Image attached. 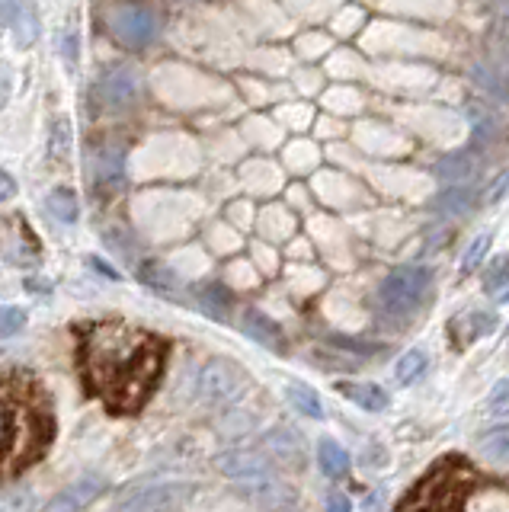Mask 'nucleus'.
I'll list each match as a JSON object with an SVG mask.
<instances>
[{"label":"nucleus","instance_id":"13d9d810","mask_svg":"<svg viewBox=\"0 0 509 512\" xmlns=\"http://www.w3.org/2000/svg\"><path fill=\"white\" fill-rule=\"evenodd\" d=\"M13 196H17V180L7 170H0V202H10Z\"/></svg>","mask_w":509,"mask_h":512},{"label":"nucleus","instance_id":"603ef678","mask_svg":"<svg viewBox=\"0 0 509 512\" xmlns=\"http://www.w3.org/2000/svg\"><path fill=\"white\" fill-rule=\"evenodd\" d=\"M285 256H289V260L292 263H311L314 260V244H311V240H292V244H289V253H285Z\"/></svg>","mask_w":509,"mask_h":512},{"label":"nucleus","instance_id":"f3484780","mask_svg":"<svg viewBox=\"0 0 509 512\" xmlns=\"http://www.w3.org/2000/svg\"><path fill=\"white\" fill-rule=\"evenodd\" d=\"M263 445L269 458L285 461L289 468H301L305 464V445H301V436L292 426H273L263 436Z\"/></svg>","mask_w":509,"mask_h":512},{"label":"nucleus","instance_id":"79ce46f5","mask_svg":"<svg viewBox=\"0 0 509 512\" xmlns=\"http://www.w3.org/2000/svg\"><path fill=\"white\" fill-rule=\"evenodd\" d=\"M209 247L215 253H237L241 250V234H237V228H231V224H215L209 231Z\"/></svg>","mask_w":509,"mask_h":512},{"label":"nucleus","instance_id":"052dcab7","mask_svg":"<svg viewBox=\"0 0 509 512\" xmlns=\"http://www.w3.org/2000/svg\"><path fill=\"white\" fill-rule=\"evenodd\" d=\"M7 100H10V68L0 61V109L7 106Z\"/></svg>","mask_w":509,"mask_h":512},{"label":"nucleus","instance_id":"bf43d9fd","mask_svg":"<svg viewBox=\"0 0 509 512\" xmlns=\"http://www.w3.org/2000/svg\"><path fill=\"white\" fill-rule=\"evenodd\" d=\"M506 186H509V173H500L497 180H493V186L487 189V196H484V199H487L490 205H493V202H500V196L506 192Z\"/></svg>","mask_w":509,"mask_h":512},{"label":"nucleus","instance_id":"0eeeda50","mask_svg":"<svg viewBox=\"0 0 509 512\" xmlns=\"http://www.w3.org/2000/svg\"><path fill=\"white\" fill-rule=\"evenodd\" d=\"M244 391H247V378L241 375V368L221 359L205 362L196 378V394L205 407H228L234 400H241Z\"/></svg>","mask_w":509,"mask_h":512},{"label":"nucleus","instance_id":"a878e982","mask_svg":"<svg viewBox=\"0 0 509 512\" xmlns=\"http://www.w3.org/2000/svg\"><path fill=\"white\" fill-rule=\"evenodd\" d=\"M477 452L487 461L509 464V426H490L477 436Z\"/></svg>","mask_w":509,"mask_h":512},{"label":"nucleus","instance_id":"9d476101","mask_svg":"<svg viewBox=\"0 0 509 512\" xmlns=\"http://www.w3.org/2000/svg\"><path fill=\"white\" fill-rule=\"evenodd\" d=\"M87 167H90V180L97 189L103 192H116L125 186V154L122 148H113V144H100L93 148L87 157Z\"/></svg>","mask_w":509,"mask_h":512},{"label":"nucleus","instance_id":"5fc2aeb1","mask_svg":"<svg viewBox=\"0 0 509 512\" xmlns=\"http://www.w3.org/2000/svg\"><path fill=\"white\" fill-rule=\"evenodd\" d=\"M295 84L301 87V93H321L324 96V80H321V74H317V71H301L295 77Z\"/></svg>","mask_w":509,"mask_h":512},{"label":"nucleus","instance_id":"4468645a","mask_svg":"<svg viewBox=\"0 0 509 512\" xmlns=\"http://www.w3.org/2000/svg\"><path fill=\"white\" fill-rule=\"evenodd\" d=\"M356 138H359V148H365L369 154H385V157H401L410 148V141L397 132V128H388L381 122H365L356 132Z\"/></svg>","mask_w":509,"mask_h":512},{"label":"nucleus","instance_id":"2eb2a0df","mask_svg":"<svg viewBox=\"0 0 509 512\" xmlns=\"http://www.w3.org/2000/svg\"><path fill=\"white\" fill-rule=\"evenodd\" d=\"M103 490H106V480L97 474H87L81 480H74L71 487L61 490L45 512H81L84 506H90L93 500H97Z\"/></svg>","mask_w":509,"mask_h":512},{"label":"nucleus","instance_id":"f03ea898","mask_svg":"<svg viewBox=\"0 0 509 512\" xmlns=\"http://www.w3.org/2000/svg\"><path fill=\"white\" fill-rule=\"evenodd\" d=\"M474 487V468L452 455L436 464L417 484V490L407 493V500L397 506V512H465V500Z\"/></svg>","mask_w":509,"mask_h":512},{"label":"nucleus","instance_id":"cd10ccee","mask_svg":"<svg viewBox=\"0 0 509 512\" xmlns=\"http://www.w3.org/2000/svg\"><path fill=\"white\" fill-rule=\"evenodd\" d=\"M471 202H474V186L468 183V186H449L445 192H439L433 199V208L445 218H455V215H465Z\"/></svg>","mask_w":509,"mask_h":512},{"label":"nucleus","instance_id":"37998d69","mask_svg":"<svg viewBox=\"0 0 509 512\" xmlns=\"http://www.w3.org/2000/svg\"><path fill=\"white\" fill-rule=\"evenodd\" d=\"M260 269L253 266V263H247V260H234L231 266H228V282L234 285V288H257L260 285Z\"/></svg>","mask_w":509,"mask_h":512},{"label":"nucleus","instance_id":"1a4fd4ad","mask_svg":"<svg viewBox=\"0 0 509 512\" xmlns=\"http://www.w3.org/2000/svg\"><path fill=\"white\" fill-rule=\"evenodd\" d=\"M311 192L327 208H349L362 202V183L340 170H317L311 180Z\"/></svg>","mask_w":509,"mask_h":512},{"label":"nucleus","instance_id":"dca6fc26","mask_svg":"<svg viewBox=\"0 0 509 512\" xmlns=\"http://www.w3.org/2000/svg\"><path fill=\"white\" fill-rule=\"evenodd\" d=\"M241 180L253 196H276L279 189H285V170L266 157H253L241 167Z\"/></svg>","mask_w":509,"mask_h":512},{"label":"nucleus","instance_id":"0e129e2a","mask_svg":"<svg viewBox=\"0 0 509 512\" xmlns=\"http://www.w3.org/2000/svg\"><path fill=\"white\" fill-rule=\"evenodd\" d=\"M93 269H97V272H103V276H106V279H116V272H113V269H109L106 263H100V260H93Z\"/></svg>","mask_w":509,"mask_h":512},{"label":"nucleus","instance_id":"423d86ee","mask_svg":"<svg viewBox=\"0 0 509 512\" xmlns=\"http://www.w3.org/2000/svg\"><path fill=\"white\" fill-rule=\"evenodd\" d=\"M103 13L113 39L125 48H148L161 32V13L148 4H113Z\"/></svg>","mask_w":509,"mask_h":512},{"label":"nucleus","instance_id":"c03bdc74","mask_svg":"<svg viewBox=\"0 0 509 512\" xmlns=\"http://www.w3.org/2000/svg\"><path fill=\"white\" fill-rule=\"evenodd\" d=\"M257 212L260 208H253L250 199H237L228 205V221L234 224L237 231H244V228H257Z\"/></svg>","mask_w":509,"mask_h":512},{"label":"nucleus","instance_id":"6e6d98bb","mask_svg":"<svg viewBox=\"0 0 509 512\" xmlns=\"http://www.w3.org/2000/svg\"><path fill=\"white\" fill-rule=\"evenodd\" d=\"M77 45H81V42H77V29H68L65 42H61V55H65V61L71 64V68L77 64V55H81V52H77Z\"/></svg>","mask_w":509,"mask_h":512},{"label":"nucleus","instance_id":"5701e85b","mask_svg":"<svg viewBox=\"0 0 509 512\" xmlns=\"http://www.w3.org/2000/svg\"><path fill=\"white\" fill-rule=\"evenodd\" d=\"M474 173V157L468 151H452V154H442L436 164H433V176L442 183H455V186H465V180Z\"/></svg>","mask_w":509,"mask_h":512},{"label":"nucleus","instance_id":"9b49d317","mask_svg":"<svg viewBox=\"0 0 509 512\" xmlns=\"http://www.w3.org/2000/svg\"><path fill=\"white\" fill-rule=\"evenodd\" d=\"M189 496V484H151L135 490L122 506L129 512H170Z\"/></svg>","mask_w":509,"mask_h":512},{"label":"nucleus","instance_id":"c9c22d12","mask_svg":"<svg viewBox=\"0 0 509 512\" xmlns=\"http://www.w3.org/2000/svg\"><path fill=\"white\" fill-rule=\"evenodd\" d=\"M49 212L61 221V224H74L77 215H81V205H77V196L71 189H55L49 196Z\"/></svg>","mask_w":509,"mask_h":512},{"label":"nucleus","instance_id":"72a5a7b5","mask_svg":"<svg viewBox=\"0 0 509 512\" xmlns=\"http://www.w3.org/2000/svg\"><path fill=\"white\" fill-rule=\"evenodd\" d=\"M285 282H289V288H295L298 295H311V292H317V288L324 285V272L311 269V263H292Z\"/></svg>","mask_w":509,"mask_h":512},{"label":"nucleus","instance_id":"aec40b11","mask_svg":"<svg viewBox=\"0 0 509 512\" xmlns=\"http://www.w3.org/2000/svg\"><path fill=\"white\" fill-rule=\"evenodd\" d=\"M321 164V148L311 138H292L282 148V170L292 176H308Z\"/></svg>","mask_w":509,"mask_h":512},{"label":"nucleus","instance_id":"4c0bfd02","mask_svg":"<svg viewBox=\"0 0 509 512\" xmlns=\"http://www.w3.org/2000/svg\"><path fill=\"white\" fill-rule=\"evenodd\" d=\"M103 240H106V247L113 250L116 256H122L125 263H135L138 247H135V237L125 231V228H106L103 231Z\"/></svg>","mask_w":509,"mask_h":512},{"label":"nucleus","instance_id":"de8ad7c7","mask_svg":"<svg viewBox=\"0 0 509 512\" xmlns=\"http://www.w3.org/2000/svg\"><path fill=\"white\" fill-rule=\"evenodd\" d=\"M49 151H52V157H68V151H71V135H68V122L65 119H58L55 125H52V135H49Z\"/></svg>","mask_w":509,"mask_h":512},{"label":"nucleus","instance_id":"4d7b16f0","mask_svg":"<svg viewBox=\"0 0 509 512\" xmlns=\"http://www.w3.org/2000/svg\"><path fill=\"white\" fill-rule=\"evenodd\" d=\"M327 512H353V503H349V496H346V493L330 490V493H327Z\"/></svg>","mask_w":509,"mask_h":512},{"label":"nucleus","instance_id":"ddd939ff","mask_svg":"<svg viewBox=\"0 0 509 512\" xmlns=\"http://www.w3.org/2000/svg\"><path fill=\"white\" fill-rule=\"evenodd\" d=\"M0 253H4V260L13 266H36L39 263V247H36V240L29 237L23 221L4 224V231H0Z\"/></svg>","mask_w":509,"mask_h":512},{"label":"nucleus","instance_id":"20e7f679","mask_svg":"<svg viewBox=\"0 0 509 512\" xmlns=\"http://www.w3.org/2000/svg\"><path fill=\"white\" fill-rule=\"evenodd\" d=\"M218 471L225 474L234 484H241L250 490L260 503H276L282 496V487L273 474V464L263 452H253V448H231V452L218 455Z\"/></svg>","mask_w":509,"mask_h":512},{"label":"nucleus","instance_id":"f704fd0d","mask_svg":"<svg viewBox=\"0 0 509 512\" xmlns=\"http://www.w3.org/2000/svg\"><path fill=\"white\" fill-rule=\"evenodd\" d=\"M141 282L157 288V292H177L180 276L173 269H167L164 263H145L141 266Z\"/></svg>","mask_w":509,"mask_h":512},{"label":"nucleus","instance_id":"f257e3e1","mask_svg":"<svg viewBox=\"0 0 509 512\" xmlns=\"http://www.w3.org/2000/svg\"><path fill=\"white\" fill-rule=\"evenodd\" d=\"M161 362V340L138 327L97 324L81 336L84 378L113 410H135L145 404L161 375Z\"/></svg>","mask_w":509,"mask_h":512},{"label":"nucleus","instance_id":"3c124183","mask_svg":"<svg viewBox=\"0 0 509 512\" xmlns=\"http://www.w3.org/2000/svg\"><path fill=\"white\" fill-rule=\"evenodd\" d=\"M474 80H477V84H481L487 93H493V96H497V100H503V96H506V84H503V80H500V74H493V71H484V68H474Z\"/></svg>","mask_w":509,"mask_h":512},{"label":"nucleus","instance_id":"473e14b6","mask_svg":"<svg viewBox=\"0 0 509 512\" xmlns=\"http://www.w3.org/2000/svg\"><path fill=\"white\" fill-rule=\"evenodd\" d=\"M333 48V39L321 29H311V32H301L295 39V55L305 58V61H317V58H327Z\"/></svg>","mask_w":509,"mask_h":512},{"label":"nucleus","instance_id":"69168bd1","mask_svg":"<svg viewBox=\"0 0 509 512\" xmlns=\"http://www.w3.org/2000/svg\"><path fill=\"white\" fill-rule=\"evenodd\" d=\"M113 512H129V509H125V506H119V509H113Z\"/></svg>","mask_w":509,"mask_h":512},{"label":"nucleus","instance_id":"bb28decb","mask_svg":"<svg viewBox=\"0 0 509 512\" xmlns=\"http://www.w3.org/2000/svg\"><path fill=\"white\" fill-rule=\"evenodd\" d=\"M244 330H247L250 340H257V343H263L269 349H282L285 346L282 343V330L260 311H247L244 314Z\"/></svg>","mask_w":509,"mask_h":512},{"label":"nucleus","instance_id":"c756f323","mask_svg":"<svg viewBox=\"0 0 509 512\" xmlns=\"http://www.w3.org/2000/svg\"><path fill=\"white\" fill-rule=\"evenodd\" d=\"M285 400H289V407H295L298 413L311 416V420H321V416H324L321 397H317L308 388V384H301V381H289V384H285Z\"/></svg>","mask_w":509,"mask_h":512},{"label":"nucleus","instance_id":"6ab92c4d","mask_svg":"<svg viewBox=\"0 0 509 512\" xmlns=\"http://www.w3.org/2000/svg\"><path fill=\"white\" fill-rule=\"evenodd\" d=\"M0 26L13 29L20 45H33L39 39V13L33 4H0Z\"/></svg>","mask_w":509,"mask_h":512},{"label":"nucleus","instance_id":"49530a36","mask_svg":"<svg viewBox=\"0 0 509 512\" xmlns=\"http://www.w3.org/2000/svg\"><path fill=\"white\" fill-rule=\"evenodd\" d=\"M26 327V311L20 308H0V340H7V336H17L20 330Z\"/></svg>","mask_w":509,"mask_h":512},{"label":"nucleus","instance_id":"6e6552de","mask_svg":"<svg viewBox=\"0 0 509 512\" xmlns=\"http://www.w3.org/2000/svg\"><path fill=\"white\" fill-rule=\"evenodd\" d=\"M141 93V77L132 64L116 61L97 80V100L103 109H129Z\"/></svg>","mask_w":509,"mask_h":512},{"label":"nucleus","instance_id":"680f3d73","mask_svg":"<svg viewBox=\"0 0 509 512\" xmlns=\"http://www.w3.org/2000/svg\"><path fill=\"white\" fill-rule=\"evenodd\" d=\"M317 125H321V128H317L321 135H343V132H346L343 122H340V119H333V116H324Z\"/></svg>","mask_w":509,"mask_h":512},{"label":"nucleus","instance_id":"ea45409f","mask_svg":"<svg viewBox=\"0 0 509 512\" xmlns=\"http://www.w3.org/2000/svg\"><path fill=\"white\" fill-rule=\"evenodd\" d=\"M490 234H481V237H474L471 244H468V250H465V256H461V276H468V272H474V269H481V263L490 256Z\"/></svg>","mask_w":509,"mask_h":512},{"label":"nucleus","instance_id":"4be33fe9","mask_svg":"<svg viewBox=\"0 0 509 512\" xmlns=\"http://www.w3.org/2000/svg\"><path fill=\"white\" fill-rule=\"evenodd\" d=\"M244 138L260 151H282L285 148V128L276 119H247Z\"/></svg>","mask_w":509,"mask_h":512},{"label":"nucleus","instance_id":"a19ab883","mask_svg":"<svg viewBox=\"0 0 509 512\" xmlns=\"http://www.w3.org/2000/svg\"><path fill=\"white\" fill-rule=\"evenodd\" d=\"M327 71H330L333 77L346 80V77L362 74V61H359L356 52H346V48H337V55H330V61H327Z\"/></svg>","mask_w":509,"mask_h":512},{"label":"nucleus","instance_id":"393cba45","mask_svg":"<svg viewBox=\"0 0 509 512\" xmlns=\"http://www.w3.org/2000/svg\"><path fill=\"white\" fill-rule=\"evenodd\" d=\"M362 93L356 87H349V84H337V87H330L324 90V106L330 112H337V119L343 116H356V112H362Z\"/></svg>","mask_w":509,"mask_h":512},{"label":"nucleus","instance_id":"2f4dec72","mask_svg":"<svg viewBox=\"0 0 509 512\" xmlns=\"http://www.w3.org/2000/svg\"><path fill=\"white\" fill-rule=\"evenodd\" d=\"M199 304H202V311L209 314V317L225 320L228 317V308H231V292H228L225 285L209 282V285L199 288Z\"/></svg>","mask_w":509,"mask_h":512},{"label":"nucleus","instance_id":"8fccbe9b","mask_svg":"<svg viewBox=\"0 0 509 512\" xmlns=\"http://www.w3.org/2000/svg\"><path fill=\"white\" fill-rule=\"evenodd\" d=\"M285 205L292 208H301V212H308V208L314 205V192H311V186H308V192H305V186H289L285 189Z\"/></svg>","mask_w":509,"mask_h":512},{"label":"nucleus","instance_id":"b1692460","mask_svg":"<svg viewBox=\"0 0 509 512\" xmlns=\"http://www.w3.org/2000/svg\"><path fill=\"white\" fill-rule=\"evenodd\" d=\"M276 122L285 128V132H295L301 138V132L314 128L317 116H314V106L308 100H289L276 109Z\"/></svg>","mask_w":509,"mask_h":512},{"label":"nucleus","instance_id":"39448f33","mask_svg":"<svg viewBox=\"0 0 509 512\" xmlns=\"http://www.w3.org/2000/svg\"><path fill=\"white\" fill-rule=\"evenodd\" d=\"M429 292H433V269L401 266V269H394L381 279L378 304L388 314H410L413 308H420Z\"/></svg>","mask_w":509,"mask_h":512},{"label":"nucleus","instance_id":"e2e57ef3","mask_svg":"<svg viewBox=\"0 0 509 512\" xmlns=\"http://www.w3.org/2000/svg\"><path fill=\"white\" fill-rule=\"evenodd\" d=\"M378 506H381V493H369L362 500V512H378Z\"/></svg>","mask_w":509,"mask_h":512},{"label":"nucleus","instance_id":"7c9ffc66","mask_svg":"<svg viewBox=\"0 0 509 512\" xmlns=\"http://www.w3.org/2000/svg\"><path fill=\"white\" fill-rule=\"evenodd\" d=\"M484 292L497 304L509 301V256H497L490 263V269L484 272Z\"/></svg>","mask_w":509,"mask_h":512},{"label":"nucleus","instance_id":"864d4df0","mask_svg":"<svg viewBox=\"0 0 509 512\" xmlns=\"http://www.w3.org/2000/svg\"><path fill=\"white\" fill-rule=\"evenodd\" d=\"M359 23H362V10H359V7H343V10H340V26H333V29L343 32V36H346V32H356Z\"/></svg>","mask_w":509,"mask_h":512},{"label":"nucleus","instance_id":"09e8293b","mask_svg":"<svg viewBox=\"0 0 509 512\" xmlns=\"http://www.w3.org/2000/svg\"><path fill=\"white\" fill-rule=\"evenodd\" d=\"M487 407H490V413H509V378L493 384V391L487 397Z\"/></svg>","mask_w":509,"mask_h":512},{"label":"nucleus","instance_id":"7ed1b4c3","mask_svg":"<svg viewBox=\"0 0 509 512\" xmlns=\"http://www.w3.org/2000/svg\"><path fill=\"white\" fill-rule=\"evenodd\" d=\"M52 426L45 416L29 407L26 400H17L13 391H0V458H13V468L33 461L42 452V445L52 439Z\"/></svg>","mask_w":509,"mask_h":512},{"label":"nucleus","instance_id":"e433bc0d","mask_svg":"<svg viewBox=\"0 0 509 512\" xmlns=\"http://www.w3.org/2000/svg\"><path fill=\"white\" fill-rule=\"evenodd\" d=\"M426 368H429L426 352L423 349H410L401 356V362H397V381H404V384L420 381L426 375Z\"/></svg>","mask_w":509,"mask_h":512},{"label":"nucleus","instance_id":"412c9836","mask_svg":"<svg viewBox=\"0 0 509 512\" xmlns=\"http://www.w3.org/2000/svg\"><path fill=\"white\" fill-rule=\"evenodd\" d=\"M337 391L343 397L353 400L356 407L362 410H369V413H381L388 407V391L385 388H378V384H365V381H340L337 384Z\"/></svg>","mask_w":509,"mask_h":512},{"label":"nucleus","instance_id":"a211bd4d","mask_svg":"<svg viewBox=\"0 0 509 512\" xmlns=\"http://www.w3.org/2000/svg\"><path fill=\"white\" fill-rule=\"evenodd\" d=\"M500 317L493 311H468V314H458L452 317V340L455 346H471L474 340H481V336H490L493 330H497Z\"/></svg>","mask_w":509,"mask_h":512},{"label":"nucleus","instance_id":"58836bf2","mask_svg":"<svg viewBox=\"0 0 509 512\" xmlns=\"http://www.w3.org/2000/svg\"><path fill=\"white\" fill-rule=\"evenodd\" d=\"M33 509H36V493L29 487L0 490V512H33Z\"/></svg>","mask_w":509,"mask_h":512},{"label":"nucleus","instance_id":"f8f14e48","mask_svg":"<svg viewBox=\"0 0 509 512\" xmlns=\"http://www.w3.org/2000/svg\"><path fill=\"white\" fill-rule=\"evenodd\" d=\"M298 218L285 202H266L257 212V231L266 244H292L298 237Z\"/></svg>","mask_w":509,"mask_h":512},{"label":"nucleus","instance_id":"c85d7f7f","mask_svg":"<svg viewBox=\"0 0 509 512\" xmlns=\"http://www.w3.org/2000/svg\"><path fill=\"white\" fill-rule=\"evenodd\" d=\"M317 464H321V471H324L330 480H343V477H349V455H346V448L337 445L333 439H324L321 448H317Z\"/></svg>","mask_w":509,"mask_h":512},{"label":"nucleus","instance_id":"a18cd8bd","mask_svg":"<svg viewBox=\"0 0 509 512\" xmlns=\"http://www.w3.org/2000/svg\"><path fill=\"white\" fill-rule=\"evenodd\" d=\"M253 266L260 269V276H273V272L282 266V253H276L273 244H257L253 247Z\"/></svg>","mask_w":509,"mask_h":512}]
</instances>
